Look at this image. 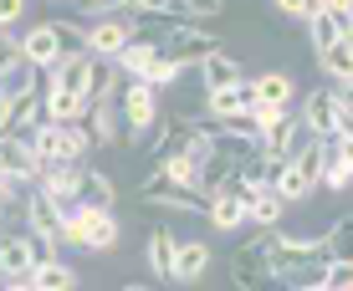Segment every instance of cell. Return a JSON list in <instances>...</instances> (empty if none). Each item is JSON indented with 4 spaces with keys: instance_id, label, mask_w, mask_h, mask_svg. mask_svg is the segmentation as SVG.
<instances>
[{
    "instance_id": "obj_18",
    "label": "cell",
    "mask_w": 353,
    "mask_h": 291,
    "mask_svg": "<svg viewBox=\"0 0 353 291\" xmlns=\"http://www.w3.org/2000/svg\"><path fill=\"white\" fill-rule=\"evenodd\" d=\"M251 107V82H225V87H205V118H230Z\"/></svg>"
},
{
    "instance_id": "obj_11",
    "label": "cell",
    "mask_w": 353,
    "mask_h": 291,
    "mask_svg": "<svg viewBox=\"0 0 353 291\" xmlns=\"http://www.w3.org/2000/svg\"><path fill=\"white\" fill-rule=\"evenodd\" d=\"M0 174L16 179V184H26V189L41 179V159H36L26 133H0Z\"/></svg>"
},
{
    "instance_id": "obj_12",
    "label": "cell",
    "mask_w": 353,
    "mask_h": 291,
    "mask_svg": "<svg viewBox=\"0 0 353 291\" xmlns=\"http://www.w3.org/2000/svg\"><path fill=\"white\" fill-rule=\"evenodd\" d=\"M21 52H26V62L36 72L57 67L67 56V41H62V31H57V21H36V26H26V31H21Z\"/></svg>"
},
{
    "instance_id": "obj_25",
    "label": "cell",
    "mask_w": 353,
    "mask_h": 291,
    "mask_svg": "<svg viewBox=\"0 0 353 291\" xmlns=\"http://www.w3.org/2000/svg\"><path fill=\"white\" fill-rule=\"evenodd\" d=\"M118 118H123V113H118V97H97V103L88 107V128H92V138L103 143V149H108V143H118V138H123Z\"/></svg>"
},
{
    "instance_id": "obj_27",
    "label": "cell",
    "mask_w": 353,
    "mask_h": 291,
    "mask_svg": "<svg viewBox=\"0 0 353 291\" xmlns=\"http://www.w3.org/2000/svg\"><path fill=\"white\" fill-rule=\"evenodd\" d=\"M194 72L205 77V87H225V82H241V77H246V72H241V62H236V56H225L221 46H215V52L205 56Z\"/></svg>"
},
{
    "instance_id": "obj_39",
    "label": "cell",
    "mask_w": 353,
    "mask_h": 291,
    "mask_svg": "<svg viewBox=\"0 0 353 291\" xmlns=\"http://www.w3.org/2000/svg\"><path fill=\"white\" fill-rule=\"evenodd\" d=\"M57 31H62L67 52H88V26H77V21H57Z\"/></svg>"
},
{
    "instance_id": "obj_5",
    "label": "cell",
    "mask_w": 353,
    "mask_h": 291,
    "mask_svg": "<svg viewBox=\"0 0 353 291\" xmlns=\"http://www.w3.org/2000/svg\"><path fill=\"white\" fill-rule=\"evenodd\" d=\"M46 77V87H62L72 97H82V103L92 107V97H97V77H103V67H97V56L92 52H67L57 67H46L41 72Z\"/></svg>"
},
{
    "instance_id": "obj_24",
    "label": "cell",
    "mask_w": 353,
    "mask_h": 291,
    "mask_svg": "<svg viewBox=\"0 0 353 291\" xmlns=\"http://www.w3.org/2000/svg\"><path fill=\"white\" fill-rule=\"evenodd\" d=\"M236 169H241V159H236V153L215 149L210 159H200V189H205V194L230 189V184H236Z\"/></svg>"
},
{
    "instance_id": "obj_16",
    "label": "cell",
    "mask_w": 353,
    "mask_h": 291,
    "mask_svg": "<svg viewBox=\"0 0 353 291\" xmlns=\"http://www.w3.org/2000/svg\"><path fill=\"white\" fill-rule=\"evenodd\" d=\"M31 271H36L31 230H21V235H0V286L16 281V276H31Z\"/></svg>"
},
{
    "instance_id": "obj_32",
    "label": "cell",
    "mask_w": 353,
    "mask_h": 291,
    "mask_svg": "<svg viewBox=\"0 0 353 291\" xmlns=\"http://www.w3.org/2000/svg\"><path fill=\"white\" fill-rule=\"evenodd\" d=\"M179 72H190V67H179L174 56L154 52V62L143 67V82H154V87H174V82H179Z\"/></svg>"
},
{
    "instance_id": "obj_44",
    "label": "cell",
    "mask_w": 353,
    "mask_h": 291,
    "mask_svg": "<svg viewBox=\"0 0 353 291\" xmlns=\"http://www.w3.org/2000/svg\"><path fill=\"white\" fill-rule=\"evenodd\" d=\"M0 215H6V200H0Z\"/></svg>"
},
{
    "instance_id": "obj_35",
    "label": "cell",
    "mask_w": 353,
    "mask_h": 291,
    "mask_svg": "<svg viewBox=\"0 0 353 291\" xmlns=\"http://www.w3.org/2000/svg\"><path fill=\"white\" fill-rule=\"evenodd\" d=\"M276 10H282V16H297V21H312L318 16V10L327 6V0H272Z\"/></svg>"
},
{
    "instance_id": "obj_28",
    "label": "cell",
    "mask_w": 353,
    "mask_h": 291,
    "mask_svg": "<svg viewBox=\"0 0 353 291\" xmlns=\"http://www.w3.org/2000/svg\"><path fill=\"white\" fill-rule=\"evenodd\" d=\"M31 281L36 291H67V286H77V271H72L67 261H36V271H31Z\"/></svg>"
},
{
    "instance_id": "obj_40",
    "label": "cell",
    "mask_w": 353,
    "mask_h": 291,
    "mask_svg": "<svg viewBox=\"0 0 353 291\" xmlns=\"http://www.w3.org/2000/svg\"><path fill=\"white\" fill-rule=\"evenodd\" d=\"M185 6H190L194 21H210V16H221V10H225V0H185Z\"/></svg>"
},
{
    "instance_id": "obj_2",
    "label": "cell",
    "mask_w": 353,
    "mask_h": 291,
    "mask_svg": "<svg viewBox=\"0 0 353 291\" xmlns=\"http://www.w3.org/2000/svg\"><path fill=\"white\" fill-rule=\"evenodd\" d=\"M154 41H159V52H164V56H174L179 67H190V72H194V67L205 62V56L215 52V46H221V36H210V31L200 26V21L179 16V21H164V31L154 36Z\"/></svg>"
},
{
    "instance_id": "obj_23",
    "label": "cell",
    "mask_w": 353,
    "mask_h": 291,
    "mask_svg": "<svg viewBox=\"0 0 353 291\" xmlns=\"http://www.w3.org/2000/svg\"><path fill=\"white\" fill-rule=\"evenodd\" d=\"M31 149H36V159L41 164H57V159H67V123H57V118H46V123H36L31 133Z\"/></svg>"
},
{
    "instance_id": "obj_7",
    "label": "cell",
    "mask_w": 353,
    "mask_h": 291,
    "mask_svg": "<svg viewBox=\"0 0 353 291\" xmlns=\"http://www.w3.org/2000/svg\"><path fill=\"white\" fill-rule=\"evenodd\" d=\"M133 36H139V16L133 10H108V16H97L88 26V52L97 62H118Z\"/></svg>"
},
{
    "instance_id": "obj_1",
    "label": "cell",
    "mask_w": 353,
    "mask_h": 291,
    "mask_svg": "<svg viewBox=\"0 0 353 291\" xmlns=\"http://www.w3.org/2000/svg\"><path fill=\"white\" fill-rule=\"evenodd\" d=\"M67 246H77V250H113L118 240H123V220H118L108 204H72L67 210Z\"/></svg>"
},
{
    "instance_id": "obj_9",
    "label": "cell",
    "mask_w": 353,
    "mask_h": 291,
    "mask_svg": "<svg viewBox=\"0 0 353 291\" xmlns=\"http://www.w3.org/2000/svg\"><path fill=\"white\" fill-rule=\"evenodd\" d=\"M338 118H343V87H338V82H323V87H312L302 97V128H307L312 138H333Z\"/></svg>"
},
{
    "instance_id": "obj_42",
    "label": "cell",
    "mask_w": 353,
    "mask_h": 291,
    "mask_svg": "<svg viewBox=\"0 0 353 291\" xmlns=\"http://www.w3.org/2000/svg\"><path fill=\"white\" fill-rule=\"evenodd\" d=\"M0 133H10V92L0 87Z\"/></svg>"
},
{
    "instance_id": "obj_19",
    "label": "cell",
    "mask_w": 353,
    "mask_h": 291,
    "mask_svg": "<svg viewBox=\"0 0 353 291\" xmlns=\"http://www.w3.org/2000/svg\"><path fill=\"white\" fill-rule=\"evenodd\" d=\"M292 97H297V77L292 72H261V77H251V103L292 107Z\"/></svg>"
},
{
    "instance_id": "obj_36",
    "label": "cell",
    "mask_w": 353,
    "mask_h": 291,
    "mask_svg": "<svg viewBox=\"0 0 353 291\" xmlns=\"http://www.w3.org/2000/svg\"><path fill=\"white\" fill-rule=\"evenodd\" d=\"M323 184L333 189V194H338V189H348V184H353V169H348V164H338V159H327V164H323Z\"/></svg>"
},
{
    "instance_id": "obj_37",
    "label": "cell",
    "mask_w": 353,
    "mask_h": 291,
    "mask_svg": "<svg viewBox=\"0 0 353 291\" xmlns=\"http://www.w3.org/2000/svg\"><path fill=\"white\" fill-rule=\"evenodd\" d=\"M327 291H353V261H327Z\"/></svg>"
},
{
    "instance_id": "obj_15",
    "label": "cell",
    "mask_w": 353,
    "mask_h": 291,
    "mask_svg": "<svg viewBox=\"0 0 353 291\" xmlns=\"http://www.w3.org/2000/svg\"><path fill=\"white\" fill-rule=\"evenodd\" d=\"M82 174H88V164H72V159H57V164H41V179H36V184L41 189H52L57 200L67 204H77L82 200Z\"/></svg>"
},
{
    "instance_id": "obj_31",
    "label": "cell",
    "mask_w": 353,
    "mask_h": 291,
    "mask_svg": "<svg viewBox=\"0 0 353 291\" xmlns=\"http://www.w3.org/2000/svg\"><path fill=\"white\" fill-rule=\"evenodd\" d=\"M327 256L353 261V215H338V220L327 225Z\"/></svg>"
},
{
    "instance_id": "obj_6",
    "label": "cell",
    "mask_w": 353,
    "mask_h": 291,
    "mask_svg": "<svg viewBox=\"0 0 353 291\" xmlns=\"http://www.w3.org/2000/svg\"><path fill=\"white\" fill-rule=\"evenodd\" d=\"M139 200H143V204H154V210H174V215H205L210 194H200V189H185V184H174V179H169L159 164H154V174H149V179L139 184Z\"/></svg>"
},
{
    "instance_id": "obj_3",
    "label": "cell",
    "mask_w": 353,
    "mask_h": 291,
    "mask_svg": "<svg viewBox=\"0 0 353 291\" xmlns=\"http://www.w3.org/2000/svg\"><path fill=\"white\" fill-rule=\"evenodd\" d=\"M266 246H272V271H276V281H287V276L302 271V266L333 261V256H327V235H282V230H266Z\"/></svg>"
},
{
    "instance_id": "obj_29",
    "label": "cell",
    "mask_w": 353,
    "mask_h": 291,
    "mask_svg": "<svg viewBox=\"0 0 353 291\" xmlns=\"http://www.w3.org/2000/svg\"><path fill=\"white\" fill-rule=\"evenodd\" d=\"M159 169L174 184H185V189H200V159H194L190 149H179V153H169V159H159ZM205 194V189H200Z\"/></svg>"
},
{
    "instance_id": "obj_43",
    "label": "cell",
    "mask_w": 353,
    "mask_h": 291,
    "mask_svg": "<svg viewBox=\"0 0 353 291\" xmlns=\"http://www.w3.org/2000/svg\"><path fill=\"white\" fill-rule=\"evenodd\" d=\"M52 6H67V0H52Z\"/></svg>"
},
{
    "instance_id": "obj_26",
    "label": "cell",
    "mask_w": 353,
    "mask_h": 291,
    "mask_svg": "<svg viewBox=\"0 0 353 291\" xmlns=\"http://www.w3.org/2000/svg\"><path fill=\"white\" fill-rule=\"evenodd\" d=\"M318 72H323L327 82H338L343 92H353V41H333L318 56Z\"/></svg>"
},
{
    "instance_id": "obj_38",
    "label": "cell",
    "mask_w": 353,
    "mask_h": 291,
    "mask_svg": "<svg viewBox=\"0 0 353 291\" xmlns=\"http://www.w3.org/2000/svg\"><path fill=\"white\" fill-rule=\"evenodd\" d=\"M26 6L31 0H0V31H16L26 21Z\"/></svg>"
},
{
    "instance_id": "obj_41",
    "label": "cell",
    "mask_w": 353,
    "mask_h": 291,
    "mask_svg": "<svg viewBox=\"0 0 353 291\" xmlns=\"http://www.w3.org/2000/svg\"><path fill=\"white\" fill-rule=\"evenodd\" d=\"M82 6H88L92 16H108V10H128L133 0H82Z\"/></svg>"
},
{
    "instance_id": "obj_20",
    "label": "cell",
    "mask_w": 353,
    "mask_h": 291,
    "mask_svg": "<svg viewBox=\"0 0 353 291\" xmlns=\"http://www.w3.org/2000/svg\"><path fill=\"white\" fill-rule=\"evenodd\" d=\"M174 250H179V235L169 225H154L149 230V271H154V281H174Z\"/></svg>"
},
{
    "instance_id": "obj_33",
    "label": "cell",
    "mask_w": 353,
    "mask_h": 291,
    "mask_svg": "<svg viewBox=\"0 0 353 291\" xmlns=\"http://www.w3.org/2000/svg\"><path fill=\"white\" fill-rule=\"evenodd\" d=\"M307 36H312V56H323L333 41H343V36H338V26H333V16H327V6L307 21Z\"/></svg>"
},
{
    "instance_id": "obj_22",
    "label": "cell",
    "mask_w": 353,
    "mask_h": 291,
    "mask_svg": "<svg viewBox=\"0 0 353 291\" xmlns=\"http://www.w3.org/2000/svg\"><path fill=\"white\" fill-rule=\"evenodd\" d=\"M190 133H194V123H190V118H159V123H154V138H149L154 164H159V159H169V153H179V149L190 143Z\"/></svg>"
},
{
    "instance_id": "obj_17",
    "label": "cell",
    "mask_w": 353,
    "mask_h": 291,
    "mask_svg": "<svg viewBox=\"0 0 353 291\" xmlns=\"http://www.w3.org/2000/svg\"><path fill=\"white\" fill-rule=\"evenodd\" d=\"M246 220L256 225V230H276V225L287 220V200H282V189H276V184L251 189V194H246Z\"/></svg>"
},
{
    "instance_id": "obj_4",
    "label": "cell",
    "mask_w": 353,
    "mask_h": 291,
    "mask_svg": "<svg viewBox=\"0 0 353 291\" xmlns=\"http://www.w3.org/2000/svg\"><path fill=\"white\" fill-rule=\"evenodd\" d=\"M118 113H123V123H128V138L133 143H143L154 133V123H159V87L154 82H143V77H128L123 82V92H118Z\"/></svg>"
},
{
    "instance_id": "obj_34",
    "label": "cell",
    "mask_w": 353,
    "mask_h": 291,
    "mask_svg": "<svg viewBox=\"0 0 353 291\" xmlns=\"http://www.w3.org/2000/svg\"><path fill=\"white\" fill-rule=\"evenodd\" d=\"M21 67H31V62H26V52H21V36L0 31V82H6V77H16Z\"/></svg>"
},
{
    "instance_id": "obj_14",
    "label": "cell",
    "mask_w": 353,
    "mask_h": 291,
    "mask_svg": "<svg viewBox=\"0 0 353 291\" xmlns=\"http://www.w3.org/2000/svg\"><path fill=\"white\" fill-rule=\"evenodd\" d=\"M205 220H210V230H221V235H236L241 225H251L246 220V189H215L210 194V204H205Z\"/></svg>"
},
{
    "instance_id": "obj_10",
    "label": "cell",
    "mask_w": 353,
    "mask_h": 291,
    "mask_svg": "<svg viewBox=\"0 0 353 291\" xmlns=\"http://www.w3.org/2000/svg\"><path fill=\"white\" fill-rule=\"evenodd\" d=\"M26 230L31 235H46V240H62L67 235V204L57 200L52 189L31 184V194H26Z\"/></svg>"
},
{
    "instance_id": "obj_30",
    "label": "cell",
    "mask_w": 353,
    "mask_h": 291,
    "mask_svg": "<svg viewBox=\"0 0 353 291\" xmlns=\"http://www.w3.org/2000/svg\"><path fill=\"white\" fill-rule=\"evenodd\" d=\"M113 200H118L113 179H108L103 169H92V164H88V174H82V204H108V210H113Z\"/></svg>"
},
{
    "instance_id": "obj_21",
    "label": "cell",
    "mask_w": 353,
    "mask_h": 291,
    "mask_svg": "<svg viewBox=\"0 0 353 291\" xmlns=\"http://www.w3.org/2000/svg\"><path fill=\"white\" fill-rule=\"evenodd\" d=\"M205 271H210V246H205V240H179V250H174V286H194Z\"/></svg>"
},
{
    "instance_id": "obj_13",
    "label": "cell",
    "mask_w": 353,
    "mask_h": 291,
    "mask_svg": "<svg viewBox=\"0 0 353 291\" xmlns=\"http://www.w3.org/2000/svg\"><path fill=\"white\" fill-rule=\"evenodd\" d=\"M307 138H312V133L302 128V113H282L276 123L261 128V153H266L272 164H282V159H292V153H297Z\"/></svg>"
},
{
    "instance_id": "obj_8",
    "label": "cell",
    "mask_w": 353,
    "mask_h": 291,
    "mask_svg": "<svg viewBox=\"0 0 353 291\" xmlns=\"http://www.w3.org/2000/svg\"><path fill=\"white\" fill-rule=\"evenodd\" d=\"M266 281H276V271H272V246H266V230H261V235L241 240V246L230 250V286L256 291Z\"/></svg>"
}]
</instances>
